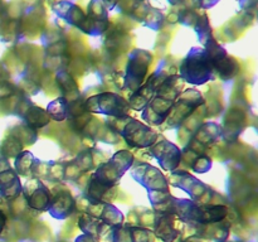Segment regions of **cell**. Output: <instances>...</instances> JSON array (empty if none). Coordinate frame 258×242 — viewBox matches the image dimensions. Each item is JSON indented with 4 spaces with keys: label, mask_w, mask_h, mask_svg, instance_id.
<instances>
[{
    "label": "cell",
    "mask_w": 258,
    "mask_h": 242,
    "mask_svg": "<svg viewBox=\"0 0 258 242\" xmlns=\"http://www.w3.org/2000/svg\"><path fill=\"white\" fill-rule=\"evenodd\" d=\"M85 213L95 217V218L101 219L106 224L111 227L122 224L123 214L121 213L120 209L108 202H100V203H88Z\"/></svg>",
    "instance_id": "18"
},
{
    "label": "cell",
    "mask_w": 258,
    "mask_h": 242,
    "mask_svg": "<svg viewBox=\"0 0 258 242\" xmlns=\"http://www.w3.org/2000/svg\"><path fill=\"white\" fill-rule=\"evenodd\" d=\"M54 12L70 24L80 28L82 32L91 35L102 34L107 28V22H97L85 15V13L70 2H60L53 7Z\"/></svg>",
    "instance_id": "5"
},
{
    "label": "cell",
    "mask_w": 258,
    "mask_h": 242,
    "mask_svg": "<svg viewBox=\"0 0 258 242\" xmlns=\"http://www.w3.org/2000/svg\"><path fill=\"white\" fill-rule=\"evenodd\" d=\"M212 165H213V163H212V159L209 158V156L204 155V154H201V155L197 156L196 160L191 163V169H193L196 173L204 174V173H207V171L211 170Z\"/></svg>",
    "instance_id": "30"
},
{
    "label": "cell",
    "mask_w": 258,
    "mask_h": 242,
    "mask_svg": "<svg viewBox=\"0 0 258 242\" xmlns=\"http://www.w3.org/2000/svg\"><path fill=\"white\" fill-rule=\"evenodd\" d=\"M204 103V98L202 97L201 92L194 88L181 91L178 97L174 100V105L171 107L166 121L171 124V126H176L183 123L188 116L193 113L197 107Z\"/></svg>",
    "instance_id": "8"
},
{
    "label": "cell",
    "mask_w": 258,
    "mask_h": 242,
    "mask_svg": "<svg viewBox=\"0 0 258 242\" xmlns=\"http://www.w3.org/2000/svg\"><path fill=\"white\" fill-rule=\"evenodd\" d=\"M17 112L19 115V117L22 118L23 124H25V125L30 126L33 129L43 128V126L48 125L50 120L47 111L35 106L29 100L22 101V103L18 106Z\"/></svg>",
    "instance_id": "19"
},
{
    "label": "cell",
    "mask_w": 258,
    "mask_h": 242,
    "mask_svg": "<svg viewBox=\"0 0 258 242\" xmlns=\"http://www.w3.org/2000/svg\"><path fill=\"white\" fill-rule=\"evenodd\" d=\"M151 63V54L144 49H135L131 52L128 57L127 66H126L125 82L123 88L125 90L135 92L139 87L144 83L148 73V68Z\"/></svg>",
    "instance_id": "6"
},
{
    "label": "cell",
    "mask_w": 258,
    "mask_h": 242,
    "mask_svg": "<svg viewBox=\"0 0 258 242\" xmlns=\"http://www.w3.org/2000/svg\"><path fill=\"white\" fill-rule=\"evenodd\" d=\"M57 83L60 90H62V92L66 93V96H63V97L70 101V102H75V101H72V97H77L78 96V87L72 76L64 70L58 71Z\"/></svg>",
    "instance_id": "27"
},
{
    "label": "cell",
    "mask_w": 258,
    "mask_h": 242,
    "mask_svg": "<svg viewBox=\"0 0 258 242\" xmlns=\"http://www.w3.org/2000/svg\"><path fill=\"white\" fill-rule=\"evenodd\" d=\"M206 53L208 55L214 73H218L219 77L224 81L232 80L238 73V65L228 55L227 50L219 45L213 38L206 43Z\"/></svg>",
    "instance_id": "7"
},
{
    "label": "cell",
    "mask_w": 258,
    "mask_h": 242,
    "mask_svg": "<svg viewBox=\"0 0 258 242\" xmlns=\"http://www.w3.org/2000/svg\"><path fill=\"white\" fill-rule=\"evenodd\" d=\"M183 242H209V241L208 239L203 238V237L198 236V234H194V236H190V237H188L186 239H184Z\"/></svg>",
    "instance_id": "33"
},
{
    "label": "cell",
    "mask_w": 258,
    "mask_h": 242,
    "mask_svg": "<svg viewBox=\"0 0 258 242\" xmlns=\"http://www.w3.org/2000/svg\"><path fill=\"white\" fill-rule=\"evenodd\" d=\"M173 105V100H168V98L160 97V96H155L143 108L141 117H143L144 121L150 124V125H161L168 118Z\"/></svg>",
    "instance_id": "15"
},
{
    "label": "cell",
    "mask_w": 258,
    "mask_h": 242,
    "mask_svg": "<svg viewBox=\"0 0 258 242\" xmlns=\"http://www.w3.org/2000/svg\"><path fill=\"white\" fill-rule=\"evenodd\" d=\"M20 151H23V144L14 135H10L9 138H7V140L3 144V153H4V155L15 158Z\"/></svg>",
    "instance_id": "28"
},
{
    "label": "cell",
    "mask_w": 258,
    "mask_h": 242,
    "mask_svg": "<svg viewBox=\"0 0 258 242\" xmlns=\"http://www.w3.org/2000/svg\"><path fill=\"white\" fill-rule=\"evenodd\" d=\"M15 171L18 175H28V174L34 173L35 168L39 164V160L33 155L30 151H20L15 156Z\"/></svg>",
    "instance_id": "25"
},
{
    "label": "cell",
    "mask_w": 258,
    "mask_h": 242,
    "mask_svg": "<svg viewBox=\"0 0 258 242\" xmlns=\"http://www.w3.org/2000/svg\"><path fill=\"white\" fill-rule=\"evenodd\" d=\"M47 113L49 118L55 121L66 120L67 117H71V102L63 96L55 98L47 106Z\"/></svg>",
    "instance_id": "26"
},
{
    "label": "cell",
    "mask_w": 258,
    "mask_h": 242,
    "mask_svg": "<svg viewBox=\"0 0 258 242\" xmlns=\"http://www.w3.org/2000/svg\"><path fill=\"white\" fill-rule=\"evenodd\" d=\"M149 149V154L156 159L161 168L166 171H174L178 169L181 161V150L171 141H155Z\"/></svg>",
    "instance_id": "11"
},
{
    "label": "cell",
    "mask_w": 258,
    "mask_h": 242,
    "mask_svg": "<svg viewBox=\"0 0 258 242\" xmlns=\"http://www.w3.org/2000/svg\"><path fill=\"white\" fill-rule=\"evenodd\" d=\"M184 222L175 214L158 213L155 218L154 234L164 242H174L183 231Z\"/></svg>",
    "instance_id": "14"
},
{
    "label": "cell",
    "mask_w": 258,
    "mask_h": 242,
    "mask_svg": "<svg viewBox=\"0 0 258 242\" xmlns=\"http://www.w3.org/2000/svg\"><path fill=\"white\" fill-rule=\"evenodd\" d=\"M76 201L68 191L52 193L47 212L55 219H66L75 212Z\"/></svg>",
    "instance_id": "17"
},
{
    "label": "cell",
    "mask_w": 258,
    "mask_h": 242,
    "mask_svg": "<svg viewBox=\"0 0 258 242\" xmlns=\"http://www.w3.org/2000/svg\"><path fill=\"white\" fill-rule=\"evenodd\" d=\"M22 193L24 194L25 201L30 208L38 212L47 211L52 193L39 178H37V176L30 178L22 187Z\"/></svg>",
    "instance_id": "13"
},
{
    "label": "cell",
    "mask_w": 258,
    "mask_h": 242,
    "mask_svg": "<svg viewBox=\"0 0 258 242\" xmlns=\"http://www.w3.org/2000/svg\"><path fill=\"white\" fill-rule=\"evenodd\" d=\"M222 135V128L216 123H206L201 126V128L197 130L196 136L191 140L193 145L202 146V148H206V146L211 145V144L216 143L217 139Z\"/></svg>",
    "instance_id": "24"
},
{
    "label": "cell",
    "mask_w": 258,
    "mask_h": 242,
    "mask_svg": "<svg viewBox=\"0 0 258 242\" xmlns=\"http://www.w3.org/2000/svg\"><path fill=\"white\" fill-rule=\"evenodd\" d=\"M134 161H135V158L133 153L127 150L117 151L113 154L110 160L98 166L91 180L106 189H113V187L117 186L123 174L128 169H131Z\"/></svg>",
    "instance_id": "3"
},
{
    "label": "cell",
    "mask_w": 258,
    "mask_h": 242,
    "mask_svg": "<svg viewBox=\"0 0 258 242\" xmlns=\"http://www.w3.org/2000/svg\"><path fill=\"white\" fill-rule=\"evenodd\" d=\"M78 226L82 229L85 234H90V236L100 238L101 236H105L106 233H110L112 227L106 224L101 219L95 218V217L90 216L87 213H83L78 219Z\"/></svg>",
    "instance_id": "23"
},
{
    "label": "cell",
    "mask_w": 258,
    "mask_h": 242,
    "mask_svg": "<svg viewBox=\"0 0 258 242\" xmlns=\"http://www.w3.org/2000/svg\"><path fill=\"white\" fill-rule=\"evenodd\" d=\"M5 222H7V217H5V214L3 213L2 211H0V232H2L3 229H4Z\"/></svg>",
    "instance_id": "34"
},
{
    "label": "cell",
    "mask_w": 258,
    "mask_h": 242,
    "mask_svg": "<svg viewBox=\"0 0 258 242\" xmlns=\"http://www.w3.org/2000/svg\"><path fill=\"white\" fill-rule=\"evenodd\" d=\"M131 176L148 192H169V182L160 169L148 163H136L130 171Z\"/></svg>",
    "instance_id": "9"
},
{
    "label": "cell",
    "mask_w": 258,
    "mask_h": 242,
    "mask_svg": "<svg viewBox=\"0 0 258 242\" xmlns=\"http://www.w3.org/2000/svg\"><path fill=\"white\" fill-rule=\"evenodd\" d=\"M229 227H231L229 222L223 219V221L216 222V223L197 224L196 228L198 231L197 234L208 239V241L224 242L227 241V237H228Z\"/></svg>",
    "instance_id": "22"
},
{
    "label": "cell",
    "mask_w": 258,
    "mask_h": 242,
    "mask_svg": "<svg viewBox=\"0 0 258 242\" xmlns=\"http://www.w3.org/2000/svg\"><path fill=\"white\" fill-rule=\"evenodd\" d=\"M227 214H228V208L222 204H203V206L198 204L194 226L221 222L226 219Z\"/></svg>",
    "instance_id": "20"
},
{
    "label": "cell",
    "mask_w": 258,
    "mask_h": 242,
    "mask_svg": "<svg viewBox=\"0 0 258 242\" xmlns=\"http://www.w3.org/2000/svg\"><path fill=\"white\" fill-rule=\"evenodd\" d=\"M110 239L112 242H154V234L144 227H128L118 224L111 228Z\"/></svg>",
    "instance_id": "16"
},
{
    "label": "cell",
    "mask_w": 258,
    "mask_h": 242,
    "mask_svg": "<svg viewBox=\"0 0 258 242\" xmlns=\"http://www.w3.org/2000/svg\"><path fill=\"white\" fill-rule=\"evenodd\" d=\"M165 78L166 75L163 71H156V72H154L153 75L149 77L148 82L143 83L135 92H133L130 100L127 101L130 108L143 111V108L148 105L149 101L153 97H155L159 87H160L161 83L164 82Z\"/></svg>",
    "instance_id": "12"
},
{
    "label": "cell",
    "mask_w": 258,
    "mask_h": 242,
    "mask_svg": "<svg viewBox=\"0 0 258 242\" xmlns=\"http://www.w3.org/2000/svg\"><path fill=\"white\" fill-rule=\"evenodd\" d=\"M22 183L17 171L12 168L0 171V194L8 201L15 199L22 193Z\"/></svg>",
    "instance_id": "21"
},
{
    "label": "cell",
    "mask_w": 258,
    "mask_h": 242,
    "mask_svg": "<svg viewBox=\"0 0 258 242\" xmlns=\"http://www.w3.org/2000/svg\"><path fill=\"white\" fill-rule=\"evenodd\" d=\"M180 78L191 85H204L214 78V70L204 48L194 47L189 50L180 65Z\"/></svg>",
    "instance_id": "1"
},
{
    "label": "cell",
    "mask_w": 258,
    "mask_h": 242,
    "mask_svg": "<svg viewBox=\"0 0 258 242\" xmlns=\"http://www.w3.org/2000/svg\"><path fill=\"white\" fill-rule=\"evenodd\" d=\"M170 184L176 188L183 189L184 192L190 196L191 201L197 203L198 201H203L211 193V188L203 182L199 180L194 175L189 174L185 170H174L170 174Z\"/></svg>",
    "instance_id": "10"
},
{
    "label": "cell",
    "mask_w": 258,
    "mask_h": 242,
    "mask_svg": "<svg viewBox=\"0 0 258 242\" xmlns=\"http://www.w3.org/2000/svg\"><path fill=\"white\" fill-rule=\"evenodd\" d=\"M75 242H98V238H96V237L93 236H90V234L83 233L81 234V236H78Z\"/></svg>",
    "instance_id": "31"
},
{
    "label": "cell",
    "mask_w": 258,
    "mask_h": 242,
    "mask_svg": "<svg viewBox=\"0 0 258 242\" xmlns=\"http://www.w3.org/2000/svg\"><path fill=\"white\" fill-rule=\"evenodd\" d=\"M218 2L219 0H199V5L202 8H204V9H207V8H211L213 5H216Z\"/></svg>",
    "instance_id": "32"
},
{
    "label": "cell",
    "mask_w": 258,
    "mask_h": 242,
    "mask_svg": "<svg viewBox=\"0 0 258 242\" xmlns=\"http://www.w3.org/2000/svg\"><path fill=\"white\" fill-rule=\"evenodd\" d=\"M224 242H228V241H224Z\"/></svg>",
    "instance_id": "35"
},
{
    "label": "cell",
    "mask_w": 258,
    "mask_h": 242,
    "mask_svg": "<svg viewBox=\"0 0 258 242\" xmlns=\"http://www.w3.org/2000/svg\"><path fill=\"white\" fill-rule=\"evenodd\" d=\"M83 110L111 117H125L128 116L130 106L127 101L117 93L102 92L86 100L83 102Z\"/></svg>",
    "instance_id": "4"
},
{
    "label": "cell",
    "mask_w": 258,
    "mask_h": 242,
    "mask_svg": "<svg viewBox=\"0 0 258 242\" xmlns=\"http://www.w3.org/2000/svg\"><path fill=\"white\" fill-rule=\"evenodd\" d=\"M197 34H198L199 40H201L203 44H206L209 39L212 38V32H211V27H209V22H208V17L207 15H203L202 18L197 19Z\"/></svg>",
    "instance_id": "29"
},
{
    "label": "cell",
    "mask_w": 258,
    "mask_h": 242,
    "mask_svg": "<svg viewBox=\"0 0 258 242\" xmlns=\"http://www.w3.org/2000/svg\"><path fill=\"white\" fill-rule=\"evenodd\" d=\"M110 126L125 139L131 148H150L155 141H158L159 138L158 133H155L150 126L128 116L115 117Z\"/></svg>",
    "instance_id": "2"
}]
</instances>
